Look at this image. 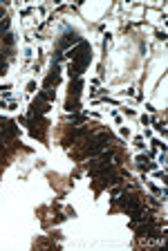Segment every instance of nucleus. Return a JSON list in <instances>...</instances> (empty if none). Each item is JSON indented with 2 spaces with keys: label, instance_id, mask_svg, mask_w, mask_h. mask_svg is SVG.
Returning a JSON list of instances; mask_svg holds the SVG:
<instances>
[{
  "label": "nucleus",
  "instance_id": "9d476101",
  "mask_svg": "<svg viewBox=\"0 0 168 251\" xmlns=\"http://www.w3.org/2000/svg\"><path fill=\"white\" fill-rule=\"evenodd\" d=\"M5 68H7V65H5V58H2V54H0V74H5Z\"/></svg>",
  "mask_w": 168,
  "mask_h": 251
},
{
  "label": "nucleus",
  "instance_id": "1a4fd4ad",
  "mask_svg": "<svg viewBox=\"0 0 168 251\" xmlns=\"http://www.w3.org/2000/svg\"><path fill=\"white\" fill-rule=\"evenodd\" d=\"M7 27H9V18H2V21H0V29H7Z\"/></svg>",
  "mask_w": 168,
  "mask_h": 251
},
{
  "label": "nucleus",
  "instance_id": "6e6552de",
  "mask_svg": "<svg viewBox=\"0 0 168 251\" xmlns=\"http://www.w3.org/2000/svg\"><path fill=\"white\" fill-rule=\"evenodd\" d=\"M52 83H54V85L58 83V70H56V68H54V72L48 76V81H45V88H52Z\"/></svg>",
  "mask_w": 168,
  "mask_h": 251
},
{
  "label": "nucleus",
  "instance_id": "0eeeda50",
  "mask_svg": "<svg viewBox=\"0 0 168 251\" xmlns=\"http://www.w3.org/2000/svg\"><path fill=\"white\" fill-rule=\"evenodd\" d=\"M74 43H81V38H79V36H76V34H74V31H72V34H65V38H63V41H61V47H63V50H65V47H68V45H74Z\"/></svg>",
  "mask_w": 168,
  "mask_h": 251
},
{
  "label": "nucleus",
  "instance_id": "7ed1b4c3",
  "mask_svg": "<svg viewBox=\"0 0 168 251\" xmlns=\"http://www.w3.org/2000/svg\"><path fill=\"white\" fill-rule=\"evenodd\" d=\"M119 204H121V209H126L128 213H132V215L142 211V204H139V198H137V195H130V193L121 195Z\"/></svg>",
  "mask_w": 168,
  "mask_h": 251
},
{
  "label": "nucleus",
  "instance_id": "20e7f679",
  "mask_svg": "<svg viewBox=\"0 0 168 251\" xmlns=\"http://www.w3.org/2000/svg\"><path fill=\"white\" fill-rule=\"evenodd\" d=\"M29 132H32L34 137H38V139H43V135H45V119H43L41 115H29Z\"/></svg>",
  "mask_w": 168,
  "mask_h": 251
},
{
  "label": "nucleus",
  "instance_id": "423d86ee",
  "mask_svg": "<svg viewBox=\"0 0 168 251\" xmlns=\"http://www.w3.org/2000/svg\"><path fill=\"white\" fill-rule=\"evenodd\" d=\"M43 112H48V99L41 94V97L32 103V115H43Z\"/></svg>",
  "mask_w": 168,
  "mask_h": 251
},
{
  "label": "nucleus",
  "instance_id": "f257e3e1",
  "mask_svg": "<svg viewBox=\"0 0 168 251\" xmlns=\"http://www.w3.org/2000/svg\"><path fill=\"white\" fill-rule=\"evenodd\" d=\"M68 56L74 61V63H72V68H70V76L81 78V72H83L85 65L90 63V45H88V43L81 41L76 50H70Z\"/></svg>",
  "mask_w": 168,
  "mask_h": 251
},
{
  "label": "nucleus",
  "instance_id": "39448f33",
  "mask_svg": "<svg viewBox=\"0 0 168 251\" xmlns=\"http://www.w3.org/2000/svg\"><path fill=\"white\" fill-rule=\"evenodd\" d=\"M11 137H16V126L11 121L2 119L0 121V139H11Z\"/></svg>",
  "mask_w": 168,
  "mask_h": 251
},
{
  "label": "nucleus",
  "instance_id": "f03ea898",
  "mask_svg": "<svg viewBox=\"0 0 168 251\" xmlns=\"http://www.w3.org/2000/svg\"><path fill=\"white\" fill-rule=\"evenodd\" d=\"M108 141H110V135H96L95 139H90L88 141V146H85V152H88V155H96V152L99 151H103L105 146H108Z\"/></svg>",
  "mask_w": 168,
  "mask_h": 251
}]
</instances>
